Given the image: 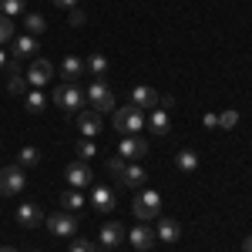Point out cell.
I'll use <instances>...</instances> for the list:
<instances>
[{
  "instance_id": "1",
  "label": "cell",
  "mask_w": 252,
  "mask_h": 252,
  "mask_svg": "<svg viewBox=\"0 0 252 252\" xmlns=\"http://www.w3.org/2000/svg\"><path fill=\"white\" fill-rule=\"evenodd\" d=\"M51 101H54V108L64 111V115H78V111H84V91H81L78 84H58Z\"/></svg>"
},
{
  "instance_id": "2",
  "label": "cell",
  "mask_w": 252,
  "mask_h": 252,
  "mask_svg": "<svg viewBox=\"0 0 252 252\" xmlns=\"http://www.w3.org/2000/svg\"><path fill=\"white\" fill-rule=\"evenodd\" d=\"M111 125H115V131H121V135H138V131L145 128V115H141V108H135V104L115 108Z\"/></svg>"
},
{
  "instance_id": "3",
  "label": "cell",
  "mask_w": 252,
  "mask_h": 252,
  "mask_svg": "<svg viewBox=\"0 0 252 252\" xmlns=\"http://www.w3.org/2000/svg\"><path fill=\"white\" fill-rule=\"evenodd\" d=\"M84 101H91V111H97V115L115 111V94H111V88L104 81H91L88 91H84Z\"/></svg>"
},
{
  "instance_id": "4",
  "label": "cell",
  "mask_w": 252,
  "mask_h": 252,
  "mask_svg": "<svg viewBox=\"0 0 252 252\" xmlns=\"http://www.w3.org/2000/svg\"><path fill=\"white\" fill-rule=\"evenodd\" d=\"M131 209H135V215L141 222L158 219V215H161V195H158L155 189H141V192L135 195V202H131Z\"/></svg>"
},
{
  "instance_id": "5",
  "label": "cell",
  "mask_w": 252,
  "mask_h": 252,
  "mask_svg": "<svg viewBox=\"0 0 252 252\" xmlns=\"http://www.w3.org/2000/svg\"><path fill=\"white\" fill-rule=\"evenodd\" d=\"M44 222H47V229L54 235H61V239H74V235L81 232V222H78L74 212H54V215H47Z\"/></svg>"
},
{
  "instance_id": "6",
  "label": "cell",
  "mask_w": 252,
  "mask_h": 252,
  "mask_svg": "<svg viewBox=\"0 0 252 252\" xmlns=\"http://www.w3.org/2000/svg\"><path fill=\"white\" fill-rule=\"evenodd\" d=\"M27 185V175L20 165H3L0 168V195H17Z\"/></svg>"
},
{
  "instance_id": "7",
  "label": "cell",
  "mask_w": 252,
  "mask_h": 252,
  "mask_svg": "<svg viewBox=\"0 0 252 252\" xmlns=\"http://www.w3.org/2000/svg\"><path fill=\"white\" fill-rule=\"evenodd\" d=\"M118 155L125 158V161H138V158L148 155V141H145L141 135H125L121 145H118Z\"/></svg>"
},
{
  "instance_id": "8",
  "label": "cell",
  "mask_w": 252,
  "mask_h": 252,
  "mask_svg": "<svg viewBox=\"0 0 252 252\" xmlns=\"http://www.w3.org/2000/svg\"><path fill=\"white\" fill-rule=\"evenodd\" d=\"M14 219H17L20 229H37L40 222H44V209H40V205H34V202H24V205H17Z\"/></svg>"
},
{
  "instance_id": "9",
  "label": "cell",
  "mask_w": 252,
  "mask_h": 252,
  "mask_svg": "<svg viewBox=\"0 0 252 252\" xmlns=\"http://www.w3.org/2000/svg\"><path fill=\"white\" fill-rule=\"evenodd\" d=\"M51 78H54V64L51 61L37 58L31 67H27V84H34V88H44V84H51Z\"/></svg>"
},
{
  "instance_id": "10",
  "label": "cell",
  "mask_w": 252,
  "mask_h": 252,
  "mask_svg": "<svg viewBox=\"0 0 252 252\" xmlns=\"http://www.w3.org/2000/svg\"><path fill=\"white\" fill-rule=\"evenodd\" d=\"M158 101H161V94H158L155 88H148V84H135V88H131V104H135V108H152V111H155Z\"/></svg>"
},
{
  "instance_id": "11",
  "label": "cell",
  "mask_w": 252,
  "mask_h": 252,
  "mask_svg": "<svg viewBox=\"0 0 252 252\" xmlns=\"http://www.w3.org/2000/svg\"><path fill=\"white\" fill-rule=\"evenodd\" d=\"M64 178H67V185H71V189H84V185H91V182H94V175H91V168H88L84 161H74V165H67Z\"/></svg>"
},
{
  "instance_id": "12",
  "label": "cell",
  "mask_w": 252,
  "mask_h": 252,
  "mask_svg": "<svg viewBox=\"0 0 252 252\" xmlns=\"http://www.w3.org/2000/svg\"><path fill=\"white\" fill-rule=\"evenodd\" d=\"M78 128H81L84 138H97L104 131V121H101L97 111H78Z\"/></svg>"
},
{
  "instance_id": "13",
  "label": "cell",
  "mask_w": 252,
  "mask_h": 252,
  "mask_svg": "<svg viewBox=\"0 0 252 252\" xmlns=\"http://www.w3.org/2000/svg\"><path fill=\"white\" fill-rule=\"evenodd\" d=\"M118 182H121L125 189H141V185L148 182V175H145V168H141L138 161H128V165H125V172L118 175Z\"/></svg>"
},
{
  "instance_id": "14",
  "label": "cell",
  "mask_w": 252,
  "mask_h": 252,
  "mask_svg": "<svg viewBox=\"0 0 252 252\" xmlns=\"http://www.w3.org/2000/svg\"><path fill=\"white\" fill-rule=\"evenodd\" d=\"M125 239H128V242H131V249H138V252H148L152 246H155V232H152L148 225H135Z\"/></svg>"
},
{
  "instance_id": "15",
  "label": "cell",
  "mask_w": 252,
  "mask_h": 252,
  "mask_svg": "<svg viewBox=\"0 0 252 252\" xmlns=\"http://www.w3.org/2000/svg\"><path fill=\"white\" fill-rule=\"evenodd\" d=\"M155 239H161V242H178V239H182V225H178L175 219H168V215H158Z\"/></svg>"
},
{
  "instance_id": "16",
  "label": "cell",
  "mask_w": 252,
  "mask_h": 252,
  "mask_svg": "<svg viewBox=\"0 0 252 252\" xmlns=\"http://www.w3.org/2000/svg\"><path fill=\"white\" fill-rule=\"evenodd\" d=\"M81 74H84V61H81V58L67 54V58L61 61V78H64V84H78Z\"/></svg>"
},
{
  "instance_id": "17",
  "label": "cell",
  "mask_w": 252,
  "mask_h": 252,
  "mask_svg": "<svg viewBox=\"0 0 252 252\" xmlns=\"http://www.w3.org/2000/svg\"><path fill=\"white\" fill-rule=\"evenodd\" d=\"M91 205H94L97 212H111L115 209V192L108 185H94L91 189Z\"/></svg>"
},
{
  "instance_id": "18",
  "label": "cell",
  "mask_w": 252,
  "mask_h": 252,
  "mask_svg": "<svg viewBox=\"0 0 252 252\" xmlns=\"http://www.w3.org/2000/svg\"><path fill=\"white\" fill-rule=\"evenodd\" d=\"M125 242V229L118 225V222H108V225H101V246L111 252V249H118Z\"/></svg>"
},
{
  "instance_id": "19",
  "label": "cell",
  "mask_w": 252,
  "mask_h": 252,
  "mask_svg": "<svg viewBox=\"0 0 252 252\" xmlns=\"http://www.w3.org/2000/svg\"><path fill=\"white\" fill-rule=\"evenodd\" d=\"M84 74H91L94 81H104V74H108V58L104 54H91V58L84 61Z\"/></svg>"
},
{
  "instance_id": "20",
  "label": "cell",
  "mask_w": 252,
  "mask_h": 252,
  "mask_svg": "<svg viewBox=\"0 0 252 252\" xmlns=\"http://www.w3.org/2000/svg\"><path fill=\"white\" fill-rule=\"evenodd\" d=\"M34 51H37V37H31V34H24V37H17V40H14V58H17V61L31 58Z\"/></svg>"
},
{
  "instance_id": "21",
  "label": "cell",
  "mask_w": 252,
  "mask_h": 252,
  "mask_svg": "<svg viewBox=\"0 0 252 252\" xmlns=\"http://www.w3.org/2000/svg\"><path fill=\"white\" fill-rule=\"evenodd\" d=\"M24 108H27L31 115H40V111L47 108V97H44V91H40V88L27 91V97H24Z\"/></svg>"
},
{
  "instance_id": "22",
  "label": "cell",
  "mask_w": 252,
  "mask_h": 252,
  "mask_svg": "<svg viewBox=\"0 0 252 252\" xmlns=\"http://www.w3.org/2000/svg\"><path fill=\"white\" fill-rule=\"evenodd\" d=\"M175 168H178V172H195V168H198V155H195L192 148H182V152L175 155Z\"/></svg>"
},
{
  "instance_id": "23",
  "label": "cell",
  "mask_w": 252,
  "mask_h": 252,
  "mask_svg": "<svg viewBox=\"0 0 252 252\" xmlns=\"http://www.w3.org/2000/svg\"><path fill=\"white\" fill-rule=\"evenodd\" d=\"M61 209H64V212H78V209H84V195H81V189H71V192L61 195Z\"/></svg>"
},
{
  "instance_id": "24",
  "label": "cell",
  "mask_w": 252,
  "mask_h": 252,
  "mask_svg": "<svg viewBox=\"0 0 252 252\" xmlns=\"http://www.w3.org/2000/svg\"><path fill=\"white\" fill-rule=\"evenodd\" d=\"M148 125H152V131H155V135H168V128H172V125H168V111L155 108V111H152V121H148Z\"/></svg>"
},
{
  "instance_id": "25",
  "label": "cell",
  "mask_w": 252,
  "mask_h": 252,
  "mask_svg": "<svg viewBox=\"0 0 252 252\" xmlns=\"http://www.w3.org/2000/svg\"><path fill=\"white\" fill-rule=\"evenodd\" d=\"M37 161H40V152H37V148H31V145H27V148H20V155H17V165H20V168H34Z\"/></svg>"
},
{
  "instance_id": "26",
  "label": "cell",
  "mask_w": 252,
  "mask_h": 252,
  "mask_svg": "<svg viewBox=\"0 0 252 252\" xmlns=\"http://www.w3.org/2000/svg\"><path fill=\"white\" fill-rule=\"evenodd\" d=\"M24 24H27V34H31V37H37V34H44V31H47V20L40 17V14H27V20H24Z\"/></svg>"
},
{
  "instance_id": "27",
  "label": "cell",
  "mask_w": 252,
  "mask_h": 252,
  "mask_svg": "<svg viewBox=\"0 0 252 252\" xmlns=\"http://www.w3.org/2000/svg\"><path fill=\"white\" fill-rule=\"evenodd\" d=\"M0 14L3 17H20L24 14V0H0Z\"/></svg>"
},
{
  "instance_id": "28",
  "label": "cell",
  "mask_w": 252,
  "mask_h": 252,
  "mask_svg": "<svg viewBox=\"0 0 252 252\" xmlns=\"http://www.w3.org/2000/svg\"><path fill=\"white\" fill-rule=\"evenodd\" d=\"M78 155H81V161L91 158V155H97V145L91 141V138H84V141H78Z\"/></svg>"
},
{
  "instance_id": "29",
  "label": "cell",
  "mask_w": 252,
  "mask_h": 252,
  "mask_svg": "<svg viewBox=\"0 0 252 252\" xmlns=\"http://www.w3.org/2000/svg\"><path fill=\"white\" fill-rule=\"evenodd\" d=\"M235 125H239V111H222V115H219V128L229 131V128H235Z\"/></svg>"
},
{
  "instance_id": "30",
  "label": "cell",
  "mask_w": 252,
  "mask_h": 252,
  "mask_svg": "<svg viewBox=\"0 0 252 252\" xmlns=\"http://www.w3.org/2000/svg\"><path fill=\"white\" fill-rule=\"evenodd\" d=\"M10 37H14V20H10V17H0V44H7Z\"/></svg>"
},
{
  "instance_id": "31",
  "label": "cell",
  "mask_w": 252,
  "mask_h": 252,
  "mask_svg": "<svg viewBox=\"0 0 252 252\" xmlns=\"http://www.w3.org/2000/svg\"><path fill=\"white\" fill-rule=\"evenodd\" d=\"M7 88H10V94H24V91H27L24 74H10V84H7Z\"/></svg>"
},
{
  "instance_id": "32",
  "label": "cell",
  "mask_w": 252,
  "mask_h": 252,
  "mask_svg": "<svg viewBox=\"0 0 252 252\" xmlns=\"http://www.w3.org/2000/svg\"><path fill=\"white\" fill-rule=\"evenodd\" d=\"M125 165H128V161H125L121 155H111V158H108V172L115 175V178H118L121 172H125Z\"/></svg>"
},
{
  "instance_id": "33",
  "label": "cell",
  "mask_w": 252,
  "mask_h": 252,
  "mask_svg": "<svg viewBox=\"0 0 252 252\" xmlns=\"http://www.w3.org/2000/svg\"><path fill=\"white\" fill-rule=\"evenodd\" d=\"M84 10H81V7H74V10H67V24H71V27H84Z\"/></svg>"
},
{
  "instance_id": "34",
  "label": "cell",
  "mask_w": 252,
  "mask_h": 252,
  "mask_svg": "<svg viewBox=\"0 0 252 252\" xmlns=\"http://www.w3.org/2000/svg\"><path fill=\"white\" fill-rule=\"evenodd\" d=\"M71 252H91V242H88V239H78V235H74V239H71Z\"/></svg>"
},
{
  "instance_id": "35",
  "label": "cell",
  "mask_w": 252,
  "mask_h": 252,
  "mask_svg": "<svg viewBox=\"0 0 252 252\" xmlns=\"http://www.w3.org/2000/svg\"><path fill=\"white\" fill-rule=\"evenodd\" d=\"M158 108H161V111H172V108H175V97H172V94H165L161 101H158Z\"/></svg>"
},
{
  "instance_id": "36",
  "label": "cell",
  "mask_w": 252,
  "mask_h": 252,
  "mask_svg": "<svg viewBox=\"0 0 252 252\" xmlns=\"http://www.w3.org/2000/svg\"><path fill=\"white\" fill-rule=\"evenodd\" d=\"M54 7H64V10H74V7H78V0H54Z\"/></svg>"
},
{
  "instance_id": "37",
  "label": "cell",
  "mask_w": 252,
  "mask_h": 252,
  "mask_svg": "<svg viewBox=\"0 0 252 252\" xmlns=\"http://www.w3.org/2000/svg\"><path fill=\"white\" fill-rule=\"evenodd\" d=\"M205 125L209 128H219V115H205Z\"/></svg>"
},
{
  "instance_id": "38",
  "label": "cell",
  "mask_w": 252,
  "mask_h": 252,
  "mask_svg": "<svg viewBox=\"0 0 252 252\" xmlns=\"http://www.w3.org/2000/svg\"><path fill=\"white\" fill-rule=\"evenodd\" d=\"M242 252H252V235H246V242H242Z\"/></svg>"
},
{
  "instance_id": "39",
  "label": "cell",
  "mask_w": 252,
  "mask_h": 252,
  "mask_svg": "<svg viewBox=\"0 0 252 252\" xmlns=\"http://www.w3.org/2000/svg\"><path fill=\"white\" fill-rule=\"evenodd\" d=\"M7 61H10V58H7V54H3V51H0V71H3V67H7Z\"/></svg>"
},
{
  "instance_id": "40",
  "label": "cell",
  "mask_w": 252,
  "mask_h": 252,
  "mask_svg": "<svg viewBox=\"0 0 252 252\" xmlns=\"http://www.w3.org/2000/svg\"><path fill=\"white\" fill-rule=\"evenodd\" d=\"M91 252H108V249H104V246H91Z\"/></svg>"
},
{
  "instance_id": "41",
  "label": "cell",
  "mask_w": 252,
  "mask_h": 252,
  "mask_svg": "<svg viewBox=\"0 0 252 252\" xmlns=\"http://www.w3.org/2000/svg\"><path fill=\"white\" fill-rule=\"evenodd\" d=\"M0 252H17V249H10V246H0Z\"/></svg>"
}]
</instances>
